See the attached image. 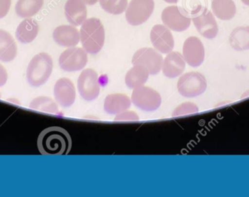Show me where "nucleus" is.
<instances>
[{"label": "nucleus", "mask_w": 249, "mask_h": 197, "mask_svg": "<svg viewBox=\"0 0 249 197\" xmlns=\"http://www.w3.org/2000/svg\"><path fill=\"white\" fill-rule=\"evenodd\" d=\"M37 146L42 155H67L71 148L70 133L59 126H52L41 132Z\"/></svg>", "instance_id": "obj_1"}, {"label": "nucleus", "mask_w": 249, "mask_h": 197, "mask_svg": "<svg viewBox=\"0 0 249 197\" xmlns=\"http://www.w3.org/2000/svg\"><path fill=\"white\" fill-rule=\"evenodd\" d=\"M105 29L100 19H86L80 29V39L83 49L88 54H96L101 51L105 43Z\"/></svg>", "instance_id": "obj_2"}, {"label": "nucleus", "mask_w": 249, "mask_h": 197, "mask_svg": "<svg viewBox=\"0 0 249 197\" xmlns=\"http://www.w3.org/2000/svg\"><path fill=\"white\" fill-rule=\"evenodd\" d=\"M53 60L50 54L40 53L30 61L26 70V78L30 85L39 87L44 85L51 76Z\"/></svg>", "instance_id": "obj_3"}, {"label": "nucleus", "mask_w": 249, "mask_h": 197, "mask_svg": "<svg viewBox=\"0 0 249 197\" xmlns=\"http://www.w3.org/2000/svg\"><path fill=\"white\" fill-rule=\"evenodd\" d=\"M180 95L186 98H193L203 94L207 89V81L202 74L189 72L180 76L177 83Z\"/></svg>", "instance_id": "obj_4"}, {"label": "nucleus", "mask_w": 249, "mask_h": 197, "mask_svg": "<svg viewBox=\"0 0 249 197\" xmlns=\"http://www.w3.org/2000/svg\"><path fill=\"white\" fill-rule=\"evenodd\" d=\"M132 102L137 108L145 112H152L160 108L161 97L160 93L151 87H141L134 89Z\"/></svg>", "instance_id": "obj_5"}, {"label": "nucleus", "mask_w": 249, "mask_h": 197, "mask_svg": "<svg viewBox=\"0 0 249 197\" xmlns=\"http://www.w3.org/2000/svg\"><path fill=\"white\" fill-rule=\"evenodd\" d=\"M77 87L79 95L83 100L92 101L97 99L100 93V84L97 72L92 69L83 70L78 79Z\"/></svg>", "instance_id": "obj_6"}, {"label": "nucleus", "mask_w": 249, "mask_h": 197, "mask_svg": "<svg viewBox=\"0 0 249 197\" xmlns=\"http://www.w3.org/2000/svg\"><path fill=\"white\" fill-rule=\"evenodd\" d=\"M154 0H131L125 13L127 22L140 26L148 20L154 10Z\"/></svg>", "instance_id": "obj_7"}, {"label": "nucleus", "mask_w": 249, "mask_h": 197, "mask_svg": "<svg viewBox=\"0 0 249 197\" xmlns=\"http://www.w3.org/2000/svg\"><path fill=\"white\" fill-rule=\"evenodd\" d=\"M88 63V55L84 49L70 47L61 54L59 67L66 72H75L83 70Z\"/></svg>", "instance_id": "obj_8"}, {"label": "nucleus", "mask_w": 249, "mask_h": 197, "mask_svg": "<svg viewBox=\"0 0 249 197\" xmlns=\"http://www.w3.org/2000/svg\"><path fill=\"white\" fill-rule=\"evenodd\" d=\"M162 55L152 48H142L134 54L132 59V63L135 65H141L148 70L149 74L154 76L157 75L161 71L163 64Z\"/></svg>", "instance_id": "obj_9"}, {"label": "nucleus", "mask_w": 249, "mask_h": 197, "mask_svg": "<svg viewBox=\"0 0 249 197\" xmlns=\"http://www.w3.org/2000/svg\"><path fill=\"white\" fill-rule=\"evenodd\" d=\"M164 25L176 32H183L189 29L191 24L190 17L181 11L177 6H168L161 13Z\"/></svg>", "instance_id": "obj_10"}, {"label": "nucleus", "mask_w": 249, "mask_h": 197, "mask_svg": "<svg viewBox=\"0 0 249 197\" xmlns=\"http://www.w3.org/2000/svg\"><path fill=\"white\" fill-rule=\"evenodd\" d=\"M152 46L162 54H168L174 49V37L169 28L163 25L153 26L150 34Z\"/></svg>", "instance_id": "obj_11"}, {"label": "nucleus", "mask_w": 249, "mask_h": 197, "mask_svg": "<svg viewBox=\"0 0 249 197\" xmlns=\"http://www.w3.org/2000/svg\"><path fill=\"white\" fill-rule=\"evenodd\" d=\"M183 57L185 63L192 67H198L205 59V47L202 41L196 36L189 37L183 45Z\"/></svg>", "instance_id": "obj_12"}, {"label": "nucleus", "mask_w": 249, "mask_h": 197, "mask_svg": "<svg viewBox=\"0 0 249 197\" xmlns=\"http://www.w3.org/2000/svg\"><path fill=\"white\" fill-rule=\"evenodd\" d=\"M193 21L196 30L206 39H213L218 35V23L213 13L207 9L193 17Z\"/></svg>", "instance_id": "obj_13"}, {"label": "nucleus", "mask_w": 249, "mask_h": 197, "mask_svg": "<svg viewBox=\"0 0 249 197\" xmlns=\"http://www.w3.org/2000/svg\"><path fill=\"white\" fill-rule=\"evenodd\" d=\"M54 96L62 107L68 108L75 103L76 92L73 83L69 78L58 79L54 87Z\"/></svg>", "instance_id": "obj_14"}, {"label": "nucleus", "mask_w": 249, "mask_h": 197, "mask_svg": "<svg viewBox=\"0 0 249 197\" xmlns=\"http://www.w3.org/2000/svg\"><path fill=\"white\" fill-rule=\"evenodd\" d=\"M53 37L57 44L69 48L77 46L80 40L79 30L74 26L69 25H63L55 28Z\"/></svg>", "instance_id": "obj_15"}, {"label": "nucleus", "mask_w": 249, "mask_h": 197, "mask_svg": "<svg viewBox=\"0 0 249 197\" xmlns=\"http://www.w3.org/2000/svg\"><path fill=\"white\" fill-rule=\"evenodd\" d=\"M162 72L166 77L176 78L183 73L185 60L179 52H171L163 60Z\"/></svg>", "instance_id": "obj_16"}, {"label": "nucleus", "mask_w": 249, "mask_h": 197, "mask_svg": "<svg viewBox=\"0 0 249 197\" xmlns=\"http://www.w3.org/2000/svg\"><path fill=\"white\" fill-rule=\"evenodd\" d=\"M65 15L70 24L79 26L87 17V9L83 0H67L65 6Z\"/></svg>", "instance_id": "obj_17"}, {"label": "nucleus", "mask_w": 249, "mask_h": 197, "mask_svg": "<svg viewBox=\"0 0 249 197\" xmlns=\"http://www.w3.org/2000/svg\"><path fill=\"white\" fill-rule=\"evenodd\" d=\"M39 34V24L33 18H26L19 23L16 31L17 40L26 44L35 40Z\"/></svg>", "instance_id": "obj_18"}, {"label": "nucleus", "mask_w": 249, "mask_h": 197, "mask_svg": "<svg viewBox=\"0 0 249 197\" xmlns=\"http://www.w3.org/2000/svg\"><path fill=\"white\" fill-rule=\"evenodd\" d=\"M17 55V45L13 36L6 30H0V60L9 63Z\"/></svg>", "instance_id": "obj_19"}, {"label": "nucleus", "mask_w": 249, "mask_h": 197, "mask_svg": "<svg viewBox=\"0 0 249 197\" xmlns=\"http://www.w3.org/2000/svg\"><path fill=\"white\" fill-rule=\"evenodd\" d=\"M130 107V98L122 93L108 95L104 102L105 111L111 115H116L119 112L127 110Z\"/></svg>", "instance_id": "obj_20"}, {"label": "nucleus", "mask_w": 249, "mask_h": 197, "mask_svg": "<svg viewBox=\"0 0 249 197\" xmlns=\"http://www.w3.org/2000/svg\"><path fill=\"white\" fill-rule=\"evenodd\" d=\"M149 76V72L145 67L141 65H135L131 70H128L124 82L128 88L136 89L141 87L146 83Z\"/></svg>", "instance_id": "obj_21"}, {"label": "nucleus", "mask_w": 249, "mask_h": 197, "mask_svg": "<svg viewBox=\"0 0 249 197\" xmlns=\"http://www.w3.org/2000/svg\"><path fill=\"white\" fill-rule=\"evenodd\" d=\"M212 9L214 15L224 21L230 20L236 14V6L232 0H213Z\"/></svg>", "instance_id": "obj_22"}, {"label": "nucleus", "mask_w": 249, "mask_h": 197, "mask_svg": "<svg viewBox=\"0 0 249 197\" xmlns=\"http://www.w3.org/2000/svg\"><path fill=\"white\" fill-rule=\"evenodd\" d=\"M229 43L236 51L249 50V26L235 28L229 36Z\"/></svg>", "instance_id": "obj_23"}, {"label": "nucleus", "mask_w": 249, "mask_h": 197, "mask_svg": "<svg viewBox=\"0 0 249 197\" xmlns=\"http://www.w3.org/2000/svg\"><path fill=\"white\" fill-rule=\"evenodd\" d=\"M44 0H18L16 13L21 18H30L40 11Z\"/></svg>", "instance_id": "obj_24"}, {"label": "nucleus", "mask_w": 249, "mask_h": 197, "mask_svg": "<svg viewBox=\"0 0 249 197\" xmlns=\"http://www.w3.org/2000/svg\"><path fill=\"white\" fill-rule=\"evenodd\" d=\"M30 108L34 110L49 112L53 114H57L59 112V108L56 103L52 98L48 96H39L35 98L30 103Z\"/></svg>", "instance_id": "obj_25"}, {"label": "nucleus", "mask_w": 249, "mask_h": 197, "mask_svg": "<svg viewBox=\"0 0 249 197\" xmlns=\"http://www.w3.org/2000/svg\"><path fill=\"white\" fill-rule=\"evenodd\" d=\"M102 8L112 15H119L126 9L128 0H99Z\"/></svg>", "instance_id": "obj_26"}, {"label": "nucleus", "mask_w": 249, "mask_h": 197, "mask_svg": "<svg viewBox=\"0 0 249 197\" xmlns=\"http://www.w3.org/2000/svg\"><path fill=\"white\" fill-rule=\"evenodd\" d=\"M198 107L195 104V103H191V102H186V103H182L181 105L176 107L172 112V117H176V116H185V115L193 114L196 112H198Z\"/></svg>", "instance_id": "obj_27"}, {"label": "nucleus", "mask_w": 249, "mask_h": 197, "mask_svg": "<svg viewBox=\"0 0 249 197\" xmlns=\"http://www.w3.org/2000/svg\"><path fill=\"white\" fill-rule=\"evenodd\" d=\"M138 120H140V117L137 113L128 109L119 112L115 117V121H138Z\"/></svg>", "instance_id": "obj_28"}, {"label": "nucleus", "mask_w": 249, "mask_h": 197, "mask_svg": "<svg viewBox=\"0 0 249 197\" xmlns=\"http://www.w3.org/2000/svg\"><path fill=\"white\" fill-rule=\"evenodd\" d=\"M12 0H0V18L7 15L11 7Z\"/></svg>", "instance_id": "obj_29"}, {"label": "nucleus", "mask_w": 249, "mask_h": 197, "mask_svg": "<svg viewBox=\"0 0 249 197\" xmlns=\"http://www.w3.org/2000/svg\"><path fill=\"white\" fill-rule=\"evenodd\" d=\"M8 74L5 67L0 63V87H3L7 82Z\"/></svg>", "instance_id": "obj_30"}, {"label": "nucleus", "mask_w": 249, "mask_h": 197, "mask_svg": "<svg viewBox=\"0 0 249 197\" xmlns=\"http://www.w3.org/2000/svg\"><path fill=\"white\" fill-rule=\"evenodd\" d=\"M83 2L91 6V5H94V4L98 2V0H83Z\"/></svg>", "instance_id": "obj_31"}, {"label": "nucleus", "mask_w": 249, "mask_h": 197, "mask_svg": "<svg viewBox=\"0 0 249 197\" xmlns=\"http://www.w3.org/2000/svg\"><path fill=\"white\" fill-rule=\"evenodd\" d=\"M165 1L168 3H176L178 2V0H165Z\"/></svg>", "instance_id": "obj_32"}, {"label": "nucleus", "mask_w": 249, "mask_h": 197, "mask_svg": "<svg viewBox=\"0 0 249 197\" xmlns=\"http://www.w3.org/2000/svg\"><path fill=\"white\" fill-rule=\"evenodd\" d=\"M242 2H243L244 4L247 5V6H249V0H242Z\"/></svg>", "instance_id": "obj_33"}]
</instances>
